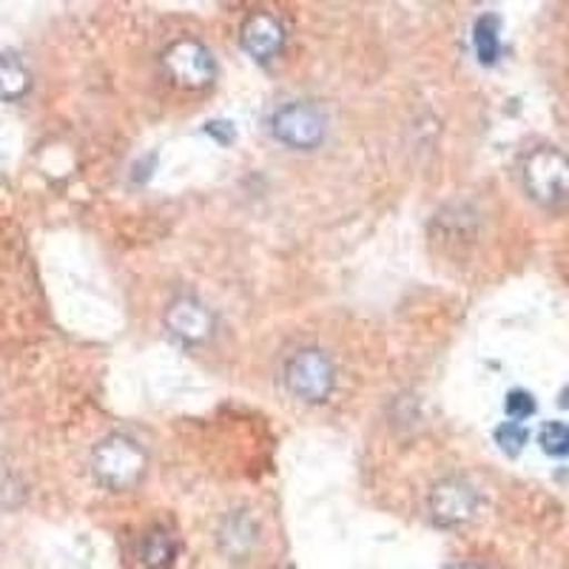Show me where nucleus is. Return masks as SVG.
<instances>
[{"mask_svg":"<svg viewBox=\"0 0 569 569\" xmlns=\"http://www.w3.org/2000/svg\"><path fill=\"white\" fill-rule=\"evenodd\" d=\"M521 182L530 200L538 206H569V157L556 146H541L530 151L521 166Z\"/></svg>","mask_w":569,"mask_h":569,"instance_id":"1","label":"nucleus"},{"mask_svg":"<svg viewBox=\"0 0 569 569\" xmlns=\"http://www.w3.org/2000/svg\"><path fill=\"white\" fill-rule=\"evenodd\" d=\"M146 450L131 436L114 433L100 441L91 453V472L106 490H131L146 472Z\"/></svg>","mask_w":569,"mask_h":569,"instance_id":"2","label":"nucleus"},{"mask_svg":"<svg viewBox=\"0 0 569 569\" xmlns=\"http://www.w3.org/2000/svg\"><path fill=\"white\" fill-rule=\"evenodd\" d=\"M333 385H337V370L325 350L302 348L284 365V388L299 401L319 405L333 393Z\"/></svg>","mask_w":569,"mask_h":569,"instance_id":"3","label":"nucleus"},{"mask_svg":"<svg viewBox=\"0 0 569 569\" xmlns=\"http://www.w3.org/2000/svg\"><path fill=\"white\" fill-rule=\"evenodd\" d=\"M273 137L293 151H313L322 146L328 120L313 103H288L273 114Z\"/></svg>","mask_w":569,"mask_h":569,"instance_id":"4","label":"nucleus"},{"mask_svg":"<svg viewBox=\"0 0 569 569\" xmlns=\"http://www.w3.org/2000/svg\"><path fill=\"white\" fill-rule=\"evenodd\" d=\"M162 69L169 74V80L180 89H206L217 74V63H213L211 49L200 43V40H174V43L162 52Z\"/></svg>","mask_w":569,"mask_h":569,"instance_id":"5","label":"nucleus"},{"mask_svg":"<svg viewBox=\"0 0 569 569\" xmlns=\"http://www.w3.org/2000/svg\"><path fill=\"white\" fill-rule=\"evenodd\" d=\"M427 507H430V516H433L436 525L450 530V527L467 525L476 516V510H479V492L461 479H441L430 490Z\"/></svg>","mask_w":569,"mask_h":569,"instance_id":"6","label":"nucleus"},{"mask_svg":"<svg viewBox=\"0 0 569 569\" xmlns=\"http://www.w3.org/2000/svg\"><path fill=\"white\" fill-rule=\"evenodd\" d=\"M166 328L182 345H200L213 333V317L194 297H180L166 311Z\"/></svg>","mask_w":569,"mask_h":569,"instance_id":"7","label":"nucleus"},{"mask_svg":"<svg viewBox=\"0 0 569 569\" xmlns=\"http://www.w3.org/2000/svg\"><path fill=\"white\" fill-rule=\"evenodd\" d=\"M240 43L253 60L268 63V60H273L279 52H282L284 27L279 23V18H273L271 12H251L246 20H242Z\"/></svg>","mask_w":569,"mask_h":569,"instance_id":"8","label":"nucleus"},{"mask_svg":"<svg viewBox=\"0 0 569 569\" xmlns=\"http://www.w3.org/2000/svg\"><path fill=\"white\" fill-rule=\"evenodd\" d=\"M259 541V527L246 510H237L226 516L220 527V547L228 558L246 561Z\"/></svg>","mask_w":569,"mask_h":569,"instance_id":"9","label":"nucleus"},{"mask_svg":"<svg viewBox=\"0 0 569 569\" xmlns=\"http://www.w3.org/2000/svg\"><path fill=\"white\" fill-rule=\"evenodd\" d=\"M177 561V538L166 527H151L137 543V567L171 569Z\"/></svg>","mask_w":569,"mask_h":569,"instance_id":"10","label":"nucleus"},{"mask_svg":"<svg viewBox=\"0 0 569 569\" xmlns=\"http://www.w3.org/2000/svg\"><path fill=\"white\" fill-rule=\"evenodd\" d=\"M32 89V71L14 52H0V100L14 103Z\"/></svg>","mask_w":569,"mask_h":569,"instance_id":"11","label":"nucleus"},{"mask_svg":"<svg viewBox=\"0 0 569 569\" xmlns=\"http://www.w3.org/2000/svg\"><path fill=\"white\" fill-rule=\"evenodd\" d=\"M472 46L485 66L496 63L501 54V20L496 14H481L472 27Z\"/></svg>","mask_w":569,"mask_h":569,"instance_id":"12","label":"nucleus"},{"mask_svg":"<svg viewBox=\"0 0 569 569\" xmlns=\"http://www.w3.org/2000/svg\"><path fill=\"white\" fill-rule=\"evenodd\" d=\"M538 445L552 459H567L569 456V425L563 421H547L538 433Z\"/></svg>","mask_w":569,"mask_h":569,"instance_id":"13","label":"nucleus"},{"mask_svg":"<svg viewBox=\"0 0 569 569\" xmlns=\"http://www.w3.org/2000/svg\"><path fill=\"white\" fill-rule=\"evenodd\" d=\"M496 441L507 456H518L525 450L527 441H530V430L525 425H518V421H505L496 430Z\"/></svg>","mask_w":569,"mask_h":569,"instance_id":"14","label":"nucleus"},{"mask_svg":"<svg viewBox=\"0 0 569 569\" xmlns=\"http://www.w3.org/2000/svg\"><path fill=\"white\" fill-rule=\"evenodd\" d=\"M505 410L512 421L530 419V416L536 413V399H532L527 390H510L505 399Z\"/></svg>","mask_w":569,"mask_h":569,"instance_id":"15","label":"nucleus"},{"mask_svg":"<svg viewBox=\"0 0 569 569\" xmlns=\"http://www.w3.org/2000/svg\"><path fill=\"white\" fill-rule=\"evenodd\" d=\"M208 134H213L220 142H228L233 137V129L228 123H208Z\"/></svg>","mask_w":569,"mask_h":569,"instance_id":"16","label":"nucleus"},{"mask_svg":"<svg viewBox=\"0 0 569 569\" xmlns=\"http://www.w3.org/2000/svg\"><path fill=\"white\" fill-rule=\"evenodd\" d=\"M447 569H487V567H481V563L465 561V563H450V567H447Z\"/></svg>","mask_w":569,"mask_h":569,"instance_id":"17","label":"nucleus"}]
</instances>
